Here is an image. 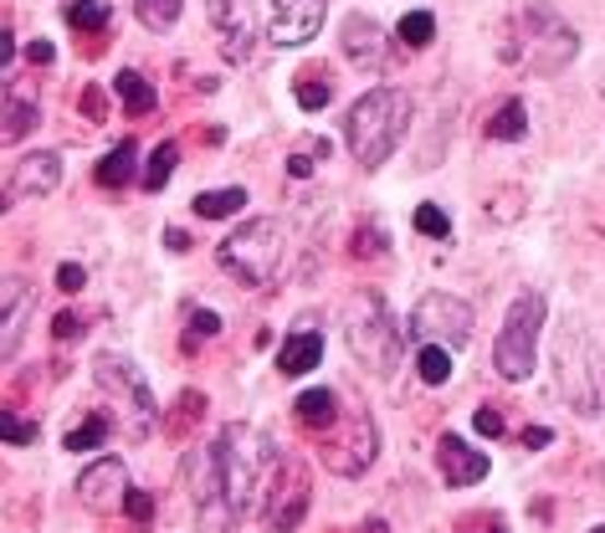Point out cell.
I'll list each match as a JSON object with an SVG mask.
<instances>
[{
	"label": "cell",
	"mask_w": 605,
	"mask_h": 533,
	"mask_svg": "<svg viewBox=\"0 0 605 533\" xmlns=\"http://www.w3.org/2000/svg\"><path fill=\"white\" fill-rule=\"evenodd\" d=\"M395 32H401V42L411 51H416V47H431V36H437V16H431V11H405Z\"/></svg>",
	"instance_id": "31"
},
{
	"label": "cell",
	"mask_w": 605,
	"mask_h": 533,
	"mask_svg": "<svg viewBox=\"0 0 605 533\" xmlns=\"http://www.w3.org/2000/svg\"><path fill=\"white\" fill-rule=\"evenodd\" d=\"M344 344L359 365L370 369L375 380H395L401 375V329H395V318H390L385 298L375 293V287H359L349 303H344Z\"/></svg>",
	"instance_id": "4"
},
{
	"label": "cell",
	"mask_w": 605,
	"mask_h": 533,
	"mask_svg": "<svg viewBox=\"0 0 605 533\" xmlns=\"http://www.w3.org/2000/svg\"><path fill=\"white\" fill-rule=\"evenodd\" d=\"M123 513H129V523H134V529H154V498H150V493L129 487V498H123Z\"/></svg>",
	"instance_id": "35"
},
{
	"label": "cell",
	"mask_w": 605,
	"mask_h": 533,
	"mask_svg": "<svg viewBox=\"0 0 605 533\" xmlns=\"http://www.w3.org/2000/svg\"><path fill=\"white\" fill-rule=\"evenodd\" d=\"M108 16H114V5H108V0H72V5H68V21L78 26V32H103Z\"/></svg>",
	"instance_id": "32"
},
{
	"label": "cell",
	"mask_w": 605,
	"mask_h": 533,
	"mask_svg": "<svg viewBox=\"0 0 605 533\" xmlns=\"http://www.w3.org/2000/svg\"><path fill=\"white\" fill-rule=\"evenodd\" d=\"M108 436H114V416H108V411H93V416L78 421V431H68L62 447L68 451H93V447H103Z\"/></svg>",
	"instance_id": "26"
},
{
	"label": "cell",
	"mask_w": 605,
	"mask_h": 533,
	"mask_svg": "<svg viewBox=\"0 0 605 533\" xmlns=\"http://www.w3.org/2000/svg\"><path fill=\"white\" fill-rule=\"evenodd\" d=\"M323 16H329V0H272L268 42L272 47H302L323 32Z\"/></svg>",
	"instance_id": "14"
},
{
	"label": "cell",
	"mask_w": 605,
	"mask_h": 533,
	"mask_svg": "<svg viewBox=\"0 0 605 533\" xmlns=\"http://www.w3.org/2000/svg\"><path fill=\"white\" fill-rule=\"evenodd\" d=\"M5 185H11V196H51L62 185V154L51 150L21 154V165L5 175ZM11 196H5V205H11Z\"/></svg>",
	"instance_id": "19"
},
{
	"label": "cell",
	"mask_w": 605,
	"mask_h": 533,
	"mask_svg": "<svg viewBox=\"0 0 605 533\" xmlns=\"http://www.w3.org/2000/svg\"><path fill=\"white\" fill-rule=\"evenodd\" d=\"M129 498V466L118 462V457H103V462L83 466V477H78V502L83 508H114V502Z\"/></svg>",
	"instance_id": "16"
},
{
	"label": "cell",
	"mask_w": 605,
	"mask_h": 533,
	"mask_svg": "<svg viewBox=\"0 0 605 533\" xmlns=\"http://www.w3.org/2000/svg\"><path fill=\"white\" fill-rule=\"evenodd\" d=\"M437 466H441V477H447V487H477L488 477V457L472 451L456 431L437 436Z\"/></svg>",
	"instance_id": "17"
},
{
	"label": "cell",
	"mask_w": 605,
	"mask_h": 533,
	"mask_svg": "<svg viewBox=\"0 0 605 533\" xmlns=\"http://www.w3.org/2000/svg\"><path fill=\"white\" fill-rule=\"evenodd\" d=\"M472 426H477V431H483V436H503V416H498L493 405H483V411H477V421H472Z\"/></svg>",
	"instance_id": "41"
},
{
	"label": "cell",
	"mask_w": 605,
	"mask_h": 533,
	"mask_svg": "<svg viewBox=\"0 0 605 533\" xmlns=\"http://www.w3.org/2000/svg\"><path fill=\"white\" fill-rule=\"evenodd\" d=\"M5 441H11V447H32V441H36V426H32V421L5 416Z\"/></svg>",
	"instance_id": "39"
},
{
	"label": "cell",
	"mask_w": 605,
	"mask_h": 533,
	"mask_svg": "<svg viewBox=\"0 0 605 533\" xmlns=\"http://www.w3.org/2000/svg\"><path fill=\"white\" fill-rule=\"evenodd\" d=\"M26 57H32V62H41V67H47L51 57H57V51H51V42H32V47H26Z\"/></svg>",
	"instance_id": "43"
},
{
	"label": "cell",
	"mask_w": 605,
	"mask_h": 533,
	"mask_svg": "<svg viewBox=\"0 0 605 533\" xmlns=\"http://www.w3.org/2000/svg\"><path fill=\"white\" fill-rule=\"evenodd\" d=\"M416 232L420 236H447L452 232V221H447V211H441V205H416Z\"/></svg>",
	"instance_id": "36"
},
{
	"label": "cell",
	"mask_w": 605,
	"mask_h": 533,
	"mask_svg": "<svg viewBox=\"0 0 605 533\" xmlns=\"http://www.w3.org/2000/svg\"><path fill=\"white\" fill-rule=\"evenodd\" d=\"M165 247H169V251H180V247H190V236H186V232H165Z\"/></svg>",
	"instance_id": "46"
},
{
	"label": "cell",
	"mask_w": 605,
	"mask_h": 533,
	"mask_svg": "<svg viewBox=\"0 0 605 533\" xmlns=\"http://www.w3.org/2000/svg\"><path fill=\"white\" fill-rule=\"evenodd\" d=\"M283 251H287L283 221H247L216 247V262L232 272L236 283L268 287L277 277V266H283Z\"/></svg>",
	"instance_id": "6"
},
{
	"label": "cell",
	"mask_w": 605,
	"mask_h": 533,
	"mask_svg": "<svg viewBox=\"0 0 605 533\" xmlns=\"http://www.w3.org/2000/svg\"><path fill=\"white\" fill-rule=\"evenodd\" d=\"M83 283H87V272L78 262H62V266H57V287H62V293H83Z\"/></svg>",
	"instance_id": "38"
},
{
	"label": "cell",
	"mask_w": 605,
	"mask_h": 533,
	"mask_svg": "<svg viewBox=\"0 0 605 533\" xmlns=\"http://www.w3.org/2000/svg\"><path fill=\"white\" fill-rule=\"evenodd\" d=\"M186 11V0H134V16L150 26V32H169Z\"/></svg>",
	"instance_id": "28"
},
{
	"label": "cell",
	"mask_w": 605,
	"mask_h": 533,
	"mask_svg": "<svg viewBox=\"0 0 605 533\" xmlns=\"http://www.w3.org/2000/svg\"><path fill=\"white\" fill-rule=\"evenodd\" d=\"M287 175H293V180H302V175H313V159H302V154H293V159H287Z\"/></svg>",
	"instance_id": "44"
},
{
	"label": "cell",
	"mask_w": 605,
	"mask_h": 533,
	"mask_svg": "<svg viewBox=\"0 0 605 533\" xmlns=\"http://www.w3.org/2000/svg\"><path fill=\"white\" fill-rule=\"evenodd\" d=\"M544 318H549V303H544V293H519V298L508 303L503 329H498V344H493V365H498V375H503V380L523 384L529 375H534Z\"/></svg>",
	"instance_id": "7"
},
{
	"label": "cell",
	"mask_w": 605,
	"mask_h": 533,
	"mask_svg": "<svg viewBox=\"0 0 605 533\" xmlns=\"http://www.w3.org/2000/svg\"><path fill=\"white\" fill-rule=\"evenodd\" d=\"M211 457H216L221 487H226V498H232L236 513H257V508L268 502V487H272V477H277V466H283L277 447H272L257 426L232 421L226 431H216Z\"/></svg>",
	"instance_id": "2"
},
{
	"label": "cell",
	"mask_w": 605,
	"mask_h": 533,
	"mask_svg": "<svg viewBox=\"0 0 605 533\" xmlns=\"http://www.w3.org/2000/svg\"><path fill=\"white\" fill-rule=\"evenodd\" d=\"M293 416L302 421V426H308V431H334V421H339V395L334 390H302L298 395V405H293Z\"/></svg>",
	"instance_id": "21"
},
{
	"label": "cell",
	"mask_w": 605,
	"mask_h": 533,
	"mask_svg": "<svg viewBox=\"0 0 605 533\" xmlns=\"http://www.w3.org/2000/svg\"><path fill=\"white\" fill-rule=\"evenodd\" d=\"M488 533H503V529H488Z\"/></svg>",
	"instance_id": "48"
},
{
	"label": "cell",
	"mask_w": 605,
	"mask_h": 533,
	"mask_svg": "<svg viewBox=\"0 0 605 533\" xmlns=\"http://www.w3.org/2000/svg\"><path fill=\"white\" fill-rule=\"evenodd\" d=\"M51 333H57V339H78V333H83V318H78V313H57V318H51Z\"/></svg>",
	"instance_id": "40"
},
{
	"label": "cell",
	"mask_w": 605,
	"mask_h": 533,
	"mask_svg": "<svg viewBox=\"0 0 605 533\" xmlns=\"http://www.w3.org/2000/svg\"><path fill=\"white\" fill-rule=\"evenodd\" d=\"M319 359H323L319 318L302 313L298 323H293V333L283 339V350H277V369H283L287 380H298V375H308V369H319Z\"/></svg>",
	"instance_id": "18"
},
{
	"label": "cell",
	"mask_w": 605,
	"mask_h": 533,
	"mask_svg": "<svg viewBox=\"0 0 605 533\" xmlns=\"http://www.w3.org/2000/svg\"><path fill=\"white\" fill-rule=\"evenodd\" d=\"M339 42H344L349 67H359V72H380V67L390 62V36L380 32L375 16H349L344 32H339Z\"/></svg>",
	"instance_id": "15"
},
{
	"label": "cell",
	"mask_w": 605,
	"mask_h": 533,
	"mask_svg": "<svg viewBox=\"0 0 605 533\" xmlns=\"http://www.w3.org/2000/svg\"><path fill=\"white\" fill-rule=\"evenodd\" d=\"M365 533H390V529H385V523H380V518H370V529H365Z\"/></svg>",
	"instance_id": "47"
},
{
	"label": "cell",
	"mask_w": 605,
	"mask_h": 533,
	"mask_svg": "<svg viewBox=\"0 0 605 533\" xmlns=\"http://www.w3.org/2000/svg\"><path fill=\"white\" fill-rule=\"evenodd\" d=\"M211 333H221V313H211V308H190V339H186V350L195 344V339H211Z\"/></svg>",
	"instance_id": "37"
},
{
	"label": "cell",
	"mask_w": 605,
	"mask_h": 533,
	"mask_svg": "<svg viewBox=\"0 0 605 533\" xmlns=\"http://www.w3.org/2000/svg\"><path fill=\"white\" fill-rule=\"evenodd\" d=\"M555 384L574 416L605 411V323L570 313L555 333Z\"/></svg>",
	"instance_id": "1"
},
{
	"label": "cell",
	"mask_w": 605,
	"mask_h": 533,
	"mask_svg": "<svg viewBox=\"0 0 605 533\" xmlns=\"http://www.w3.org/2000/svg\"><path fill=\"white\" fill-rule=\"evenodd\" d=\"M390 251V241H385V232L375 226V221H365L359 232H354V241H349V257H385Z\"/></svg>",
	"instance_id": "33"
},
{
	"label": "cell",
	"mask_w": 605,
	"mask_h": 533,
	"mask_svg": "<svg viewBox=\"0 0 605 533\" xmlns=\"http://www.w3.org/2000/svg\"><path fill=\"white\" fill-rule=\"evenodd\" d=\"M103 390H114V400L129 405V421H134V436H144L154 426V395H150V380L134 369V359H123V354H98V365H93Z\"/></svg>",
	"instance_id": "11"
},
{
	"label": "cell",
	"mask_w": 605,
	"mask_h": 533,
	"mask_svg": "<svg viewBox=\"0 0 605 533\" xmlns=\"http://www.w3.org/2000/svg\"><path fill=\"white\" fill-rule=\"evenodd\" d=\"M32 129H36V103H32V98H21V93H11V87H5V123H0L5 144L26 139Z\"/></svg>",
	"instance_id": "24"
},
{
	"label": "cell",
	"mask_w": 605,
	"mask_h": 533,
	"mask_svg": "<svg viewBox=\"0 0 605 533\" xmlns=\"http://www.w3.org/2000/svg\"><path fill=\"white\" fill-rule=\"evenodd\" d=\"M375 451H380V436H375V421L365 405H354L349 411V431H323V462L334 466L339 477H365L375 462Z\"/></svg>",
	"instance_id": "9"
},
{
	"label": "cell",
	"mask_w": 605,
	"mask_h": 533,
	"mask_svg": "<svg viewBox=\"0 0 605 533\" xmlns=\"http://www.w3.org/2000/svg\"><path fill=\"white\" fill-rule=\"evenodd\" d=\"M411 114L416 103L405 87H370L359 103H349L344 114V139H349V154L359 169H380L395 154V144L411 129Z\"/></svg>",
	"instance_id": "3"
},
{
	"label": "cell",
	"mask_w": 605,
	"mask_h": 533,
	"mask_svg": "<svg viewBox=\"0 0 605 533\" xmlns=\"http://www.w3.org/2000/svg\"><path fill=\"white\" fill-rule=\"evenodd\" d=\"M590 533H605V529H590Z\"/></svg>",
	"instance_id": "49"
},
{
	"label": "cell",
	"mask_w": 605,
	"mask_h": 533,
	"mask_svg": "<svg viewBox=\"0 0 605 533\" xmlns=\"http://www.w3.org/2000/svg\"><path fill=\"white\" fill-rule=\"evenodd\" d=\"M175 165H180V144H175V139H165V144L150 154V169H144V190H165L169 175H175Z\"/></svg>",
	"instance_id": "30"
},
{
	"label": "cell",
	"mask_w": 605,
	"mask_h": 533,
	"mask_svg": "<svg viewBox=\"0 0 605 533\" xmlns=\"http://www.w3.org/2000/svg\"><path fill=\"white\" fill-rule=\"evenodd\" d=\"M302 513H308V472L298 462H283L268 487V502H262V523L272 533H293L302 523Z\"/></svg>",
	"instance_id": "13"
},
{
	"label": "cell",
	"mask_w": 605,
	"mask_h": 533,
	"mask_svg": "<svg viewBox=\"0 0 605 533\" xmlns=\"http://www.w3.org/2000/svg\"><path fill=\"white\" fill-rule=\"evenodd\" d=\"M190 466V493H195V508H201V533H232L236 529V508L221 487V472H216V457L211 447L190 451L186 457Z\"/></svg>",
	"instance_id": "12"
},
{
	"label": "cell",
	"mask_w": 605,
	"mask_h": 533,
	"mask_svg": "<svg viewBox=\"0 0 605 533\" xmlns=\"http://www.w3.org/2000/svg\"><path fill=\"white\" fill-rule=\"evenodd\" d=\"M298 103L308 108V114L329 108V103H334V87H329V78H298Z\"/></svg>",
	"instance_id": "34"
},
{
	"label": "cell",
	"mask_w": 605,
	"mask_h": 533,
	"mask_svg": "<svg viewBox=\"0 0 605 533\" xmlns=\"http://www.w3.org/2000/svg\"><path fill=\"white\" fill-rule=\"evenodd\" d=\"M26 313H32V287L21 277H5V329H0V344H5V359H16L21 333H26Z\"/></svg>",
	"instance_id": "20"
},
{
	"label": "cell",
	"mask_w": 605,
	"mask_h": 533,
	"mask_svg": "<svg viewBox=\"0 0 605 533\" xmlns=\"http://www.w3.org/2000/svg\"><path fill=\"white\" fill-rule=\"evenodd\" d=\"M416 375L426 384H447V380H452V350H441V344H420Z\"/></svg>",
	"instance_id": "29"
},
{
	"label": "cell",
	"mask_w": 605,
	"mask_h": 533,
	"mask_svg": "<svg viewBox=\"0 0 605 533\" xmlns=\"http://www.w3.org/2000/svg\"><path fill=\"white\" fill-rule=\"evenodd\" d=\"M574 51H580V36L565 26V16H559L555 5L534 0V5H523L519 21H513L503 57H508V67H529L538 78H549V72L574 62Z\"/></svg>",
	"instance_id": "5"
},
{
	"label": "cell",
	"mask_w": 605,
	"mask_h": 533,
	"mask_svg": "<svg viewBox=\"0 0 605 533\" xmlns=\"http://www.w3.org/2000/svg\"><path fill=\"white\" fill-rule=\"evenodd\" d=\"M205 16L221 36V62L241 67L262 42V26H257V5L252 0H205Z\"/></svg>",
	"instance_id": "10"
},
{
	"label": "cell",
	"mask_w": 605,
	"mask_h": 533,
	"mask_svg": "<svg viewBox=\"0 0 605 533\" xmlns=\"http://www.w3.org/2000/svg\"><path fill=\"white\" fill-rule=\"evenodd\" d=\"M114 93L123 98L129 114H154V83L144 78V72H134V67H123V72L114 78Z\"/></svg>",
	"instance_id": "23"
},
{
	"label": "cell",
	"mask_w": 605,
	"mask_h": 533,
	"mask_svg": "<svg viewBox=\"0 0 605 533\" xmlns=\"http://www.w3.org/2000/svg\"><path fill=\"white\" fill-rule=\"evenodd\" d=\"M472 308L452 293H426V298L411 308V339L416 344H441V350H462L472 344Z\"/></svg>",
	"instance_id": "8"
},
{
	"label": "cell",
	"mask_w": 605,
	"mask_h": 533,
	"mask_svg": "<svg viewBox=\"0 0 605 533\" xmlns=\"http://www.w3.org/2000/svg\"><path fill=\"white\" fill-rule=\"evenodd\" d=\"M523 129H529V114H523L519 98H503L498 103V114L488 118V139H498V144H508V139H523Z\"/></svg>",
	"instance_id": "27"
},
{
	"label": "cell",
	"mask_w": 605,
	"mask_h": 533,
	"mask_svg": "<svg viewBox=\"0 0 605 533\" xmlns=\"http://www.w3.org/2000/svg\"><path fill=\"white\" fill-rule=\"evenodd\" d=\"M241 205H247V190H241V185H232V190H205V196H195V216L226 221V216H236Z\"/></svg>",
	"instance_id": "25"
},
{
	"label": "cell",
	"mask_w": 605,
	"mask_h": 533,
	"mask_svg": "<svg viewBox=\"0 0 605 533\" xmlns=\"http://www.w3.org/2000/svg\"><path fill=\"white\" fill-rule=\"evenodd\" d=\"M523 441H529V447H549V441H555V436H549V431H544V426H529V431H523Z\"/></svg>",
	"instance_id": "45"
},
{
	"label": "cell",
	"mask_w": 605,
	"mask_h": 533,
	"mask_svg": "<svg viewBox=\"0 0 605 533\" xmlns=\"http://www.w3.org/2000/svg\"><path fill=\"white\" fill-rule=\"evenodd\" d=\"M83 114L87 118H103V114H108V98H103V87H87V93H83Z\"/></svg>",
	"instance_id": "42"
},
{
	"label": "cell",
	"mask_w": 605,
	"mask_h": 533,
	"mask_svg": "<svg viewBox=\"0 0 605 533\" xmlns=\"http://www.w3.org/2000/svg\"><path fill=\"white\" fill-rule=\"evenodd\" d=\"M134 165H139V144L134 139H123V144H114L108 159H98V185H108V190L129 185L134 180Z\"/></svg>",
	"instance_id": "22"
}]
</instances>
